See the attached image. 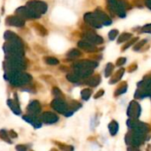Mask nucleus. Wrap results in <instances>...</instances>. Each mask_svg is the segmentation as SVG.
I'll list each match as a JSON object with an SVG mask.
<instances>
[{"instance_id":"1","label":"nucleus","mask_w":151,"mask_h":151,"mask_svg":"<svg viewBox=\"0 0 151 151\" xmlns=\"http://www.w3.org/2000/svg\"><path fill=\"white\" fill-rule=\"evenodd\" d=\"M4 79L7 80L13 86H23L31 81V76L22 71H6Z\"/></svg>"},{"instance_id":"2","label":"nucleus","mask_w":151,"mask_h":151,"mask_svg":"<svg viewBox=\"0 0 151 151\" xmlns=\"http://www.w3.org/2000/svg\"><path fill=\"white\" fill-rule=\"evenodd\" d=\"M5 71H23L26 68V63L23 57L20 56H5L4 64Z\"/></svg>"},{"instance_id":"3","label":"nucleus","mask_w":151,"mask_h":151,"mask_svg":"<svg viewBox=\"0 0 151 151\" xmlns=\"http://www.w3.org/2000/svg\"><path fill=\"white\" fill-rule=\"evenodd\" d=\"M4 51L5 55L10 56H24V50H23V43L20 42H7L4 44Z\"/></svg>"},{"instance_id":"4","label":"nucleus","mask_w":151,"mask_h":151,"mask_svg":"<svg viewBox=\"0 0 151 151\" xmlns=\"http://www.w3.org/2000/svg\"><path fill=\"white\" fill-rule=\"evenodd\" d=\"M16 13L23 19H37L40 18L41 14L34 11L28 6H22L16 10Z\"/></svg>"},{"instance_id":"5","label":"nucleus","mask_w":151,"mask_h":151,"mask_svg":"<svg viewBox=\"0 0 151 151\" xmlns=\"http://www.w3.org/2000/svg\"><path fill=\"white\" fill-rule=\"evenodd\" d=\"M27 6L30 7L31 9H33L34 11H36L40 14H43L47 11V4L42 1H37V0L30 1L27 4Z\"/></svg>"},{"instance_id":"6","label":"nucleus","mask_w":151,"mask_h":151,"mask_svg":"<svg viewBox=\"0 0 151 151\" xmlns=\"http://www.w3.org/2000/svg\"><path fill=\"white\" fill-rule=\"evenodd\" d=\"M51 106L55 110L57 111L58 112L60 113H62V114H66V112L69 111V107L67 105V104L65 103V101H63L62 99L61 98H56L54 99L52 104H51Z\"/></svg>"},{"instance_id":"7","label":"nucleus","mask_w":151,"mask_h":151,"mask_svg":"<svg viewBox=\"0 0 151 151\" xmlns=\"http://www.w3.org/2000/svg\"><path fill=\"white\" fill-rule=\"evenodd\" d=\"M127 114L132 119H138L140 114H141V106H140V104L137 102L133 101L130 104L129 107H128Z\"/></svg>"},{"instance_id":"8","label":"nucleus","mask_w":151,"mask_h":151,"mask_svg":"<svg viewBox=\"0 0 151 151\" xmlns=\"http://www.w3.org/2000/svg\"><path fill=\"white\" fill-rule=\"evenodd\" d=\"M85 20L87 24L94 27H101V21L98 19L95 13L88 12L85 15Z\"/></svg>"},{"instance_id":"9","label":"nucleus","mask_w":151,"mask_h":151,"mask_svg":"<svg viewBox=\"0 0 151 151\" xmlns=\"http://www.w3.org/2000/svg\"><path fill=\"white\" fill-rule=\"evenodd\" d=\"M6 24L13 27H23L25 24V20L20 16H9L5 20Z\"/></svg>"},{"instance_id":"10","label":"nucleus","mask_w":151,"mask_h":151,"mask_svg":"<svg viewBox=\"0 0 151 151\" xmlns=\"http://www.w3.org/2000/svg\"><path fill=\"white\" fill-rule=\"evenodd\" d=\"M83 37L86 41H88V42H92L93 44H100V43H101L103 42V40H102V38L101 36H99L96 34H94L93 32H90V31H87L84 35Z\"/></svg>"},{"instance_id":"11","label":"nucleus","mask_w":151,"mask_h":151,"mask_svg":"<svg viewBox=\"0 0 151 151\" xmlns=\"http://www.w3.org/2000/svg\"><path fill=\"white\" fill-rule=\"evenodd\" d=\"M40 119L42 122L45 124H53L56 121H58V117L52 112L46 111L42 114V116L40 117Z\"/></svg>"},{"instance_id":"12","label":"nucleus","mask_w":151,"mask_h":151,"mask_svg":"<svg viewBox=\"0 0 151 151\" xmlns=\"http://www.w3.org/2000/svg\"><path fill=\"white\" fill-rule=\"evenodd\" d=\"M28 111L30 113V114H33V115H36L40 112L41 111V105L39 104L38 101H32L28 106Z\"/></svg>"},{"instance_id":"13","label":"nucleus","mask_w":151,"mask_h":151,"mask_svg":"<svg viewBox=\"0 0 151 151\" xmlns=\"http://www.w3.org/2000/svg\"><path fill=\"white\" fill-rule=\"evenodd\" d=\"M79 48L83 49L84 50H86L88 52H93L96 50V47L93 43L88 42V41H80L78 42Z\"/></svg>"},{"instance_id":"14","label":"nucleus","mask_w":151,"mask_h":151,"mask_svg":"<svg viewBox=\"0 0 151 151\" xmlns=\"http://www.w3.org/2000/svg\"><path fill=\"white\" fill-rule=\"evenodd\" d=\"M23 119L26 120L27 122L30 123L31 125H33V127H36V128H38V127H41V121L39 119H37V118L35 115H33V114L24 116L23 117Z\"/></svg>"},{"instance_id":"15","label":"nucleus","mask_w":151,"mask_h":151,"mask_svg":"<svg viewBox=\"0 0 151 151\" xmlns=\"http://www.w3.org/2000/svg\"><path fill=\"white\" fill-rule=\"evenodd\" d=\"M4 38L7 41V42H20L22 43V41L20 40V38L15 35L14 33L11 32V31H6L4 35Z\"/></svg>"},{"instance_id":"16","label":"nucleus","mask_w":151,"mask_h":151,"mask_svg":"<svg viewBox=\"0 0 151 151\" xmlns=\"http://www.w3.org/2000/svg\"><path fill=\"white\" fill-rule=\"evenodd\" d=\"M7 104L8 106L11 108V110L13 111L14 114H17V115H20L21 113V111L20 109V105H19V103L17 101H14V100H12V99H9L7 101Z\"/></svg>"},{"instance_id":"17","label":"nucleus","mask_w":151,"mask_h":151,"mask_svg":"<svg viewBox=\"0 0 151 151\" xmlns=\"http://www.w3.org/2000/svg\"><path fill=\"white\" fill-rule=\"evenodd\" d=\"M100 81H101V77L99 75H95V76L92 77L91 79H89L86 81V84L91 86V87H95L100 83Z\"/></svg>"},{"instance_id":"18","label":"nucleus","mask_w":151,"mask_h":151,"mask_svg":"<svg viewBox=\"0 0 151 151\" xmlns=\"http://www.w3.org/2000/svg\"><path fill=\"white\" fill-rule=\"evenodd\" d=\"M124 72H125V70H124L123 68H122V69H120L119 71H117V72L115 73V76L111 78V80H110L109 83H110V84H113V83H115V82L118 81L122 78V76H123V74H124Z\"/></svg>"},{"instance_id":"19","label":"nucleus","mask_w":151,"mask_h":151,"mask_svg":"<svg viewBox=\"0 0 151 151\" xmlns=\"http://www.w3.org/2000/svg\"><path fill=\"white\" fill-rule=\"evenodd\" d=\"M109 132H110L111 135H115L117 133V130H118V124L116 121H112L109 125Z\"/></svg>"},{"instance_id":"20","label":"nucleus","mask_w":151,"mask_h":151,"mask_svg":"<svg viewBox=\"0 0 151 151\" xmlns=\"http://www.w3.org/2000/svg\"><path fill=\"white\" fill-rule=\"evenodd\" d=\"M67 78H68V80H69V81H71V82H77V81H79V79H80L81 77L79 76L78 73H69V74H68V75H67Z\"/></svg>"},{"instance_id":"21","label":"nucleus","mask_w":151,"mask_h":151,"mask_svg":"<svg viewBox=\"0 0 151 151\" xmlns=\"http://www.w3.org/2000/svg\"><path fill=\"white\" fill-rule=\"evenodd\" d=\"M126 89H127V84H126L125 82H124L121 86L118 87L116 93H115V96H119V95L124 94V93L126 91Z\"/></svg>"},{"instance_id":"22","label":"nucleus","mask_w":151,"mask_h":151,"mask_svg":"<svg viewBox=\"0 0 151 151\" xmlns=\"http://www.w3.org/2000/svg\"><path fill=\"white\" fill-rule=\"evenodd\" d=\"M0 138H1L3 141H4V142H8V143H11L10 137H9V135H8L7 132H6L4 129L0 130Z\"/></svg>"},{"instance_id":"23","label":"nucleus","mask_w":151,"mask_h":151,"mask_svg":"<svg viewBox=\"0 0 151 151\" xmlns=\"http://www.w3.org/2000/svg\"><path fill=\"white\" fill-rule=\"evenodd\" d=\"M130 37H132V35H131V34H129V33H124V34H122V35H120V37L118 38L117 42H118V43L124 42L129 40Z\"/></svg>"},{"instance_id":"24","label":"nucleus","mask_w":151,"mask_h":151,"mask_svg":"<svg viewBox=\"0 0 151 151\" xmlns=\"http://www.w3.org/2000/svg\"><path fill=\"white\" fill-rule=\"evenodd\" d=\"M92 95V90L90 88H85L81 92V96L84 100H88Z\"/></svg>"},{"instance_id":"25","label":"nucleus","mask_w":151,"mask_h":151,"mask_svg":"<svg viewBox=\"0 0 151 151\" xmlns=\"http://www.w3.org/2000/svg\"><path fill=\"white\" fill-rule=\"evenodd\" d=\"M44 61L48 64V65H58L59 64V60L55 58H52V57H48L44 58Z\"/></svg>"},{"instance_id":"26","label":"nucleus","mask_w":151,"mask_h":151,"mask_svg":"<svg viewBox=\"0 0 151 151\" xmlns=\"http://www.w3.org/2000/svg\"><path fill=\"white\" fill-rule=\"evenodd\" d=\"M113 69H114V65H113L111 63H109V64L107 65V67H106V70H105V73H106V76H107V77L109 76V75L112 73Z\"/></svg>"},{"instance_id":"27","label":"nucleus","mask_w":151,"mask_h":151,"mask_svg":"<svg viewBox=\"0 0 151 151\" xmlns=\"http://www.w3.org/2000/svg\"><path fill=\"white\" fill-rule=\"evenodd\" d=\"M67 55H68V57H69V58H76V57H78V56L80 55V51L77 50H76V49H74V50H70Z\"/></svg>"},{"instance_id":"28","label":"nucleus","mask_w":151,"mask_h":151,"mask_svg":"<svg viewBox=\"0 0 151 151\" xmlns=\"http://www.w3.org/2000/svg\"><path fill=\"white\" fill-rule=\"evenodd\" d=\"M36 30L38 31V33L41 35H46V29L44 27H42V26H39V25H37L36 27Z\"/></svg>"},{"instance_id":"29","label":"nucleus","mask_w":151,"mask_h":151,"mask_svg":"<svg viewBox=\"0 0 151 151\" xmlns=\"http://www.w3.org/2000/svg\"><path fill=\"white\" fill-rule=\"evenodd\" d=\"M137 41H138V38H137V37H136V38H133V39L128 42V43H126V45L123 48V50H126L127 48H129L130 46H132L133 44H134Z\"/></svg>"},{"instance_id":"30","label":"nucleus","mask_w":151,"mask_h":151,"mask_svg":"<svg viewBox=\"0 0 151 151\" xmlns=\"http://www.w3.org/2000/svg\"><path fill=\"white\" fill-rule=\"evenodd\" d=\"M117 34H118V31L117 30H111L110 32H109V38H110V40H113V39H115V37L117 35Z\"/></svg>"},{"instance_id":"31","label":"nucleus","mask_w":151,"mask_h":151,"mask_svg":"<svg viewBox=\"0 0 151 151\" xmlns=\"http://www.w3.org/2000/svg\"><path fill=\"white\" fill-rule=\"evenodd\" d=\"M53 95L54 96H58L59 98H61V90L58 88H54L53 89Z\"/></svg>"},{"instance_id":"32","label":"nucleus","mask_w":151,"mask_h":151,"mask_svg":"<svg viewBox=\"0 0 151 151\" xmlns=\"http://www.w3.org/2000/svg\"><path fill=\"white\" fill-rule=\"evenodd\" d=\"M125 63V58H119V59L117 61L116 65H117V66H121V65H124Z\"/></svg>"},{"instance_id":"33","label":"nucleus","mask_w":151,"mask_h":151,"mask_svg":"<svg viewBox=\"0 0 151 151\" xmlns=\"http://www.w3.org/2000/svg\"><path fill=\"white\" fill-rule=\"evenodd\" d=\"M143 32H147V33H151V24L146 25L143 28H142Z\"/></svg>"},{"instance_id":"34","label":"nucleus","mask_w":151,"mask_h":151,"mask_svg":"<svg viewBox=\"0 0 151 151\" xmlns=\"http://www.w3.org/2000/svg\"><path fill=\"white\" fill-rule=\"evenodd\" d=\"M145 42H146V41H145V40H144V41H142L141 42H139L137 45H135V47H134V50H140V48H141V47L145 43Z\"/></svg>"},{"instance_id":"35","label":"nucleus","mask_w":151,"mask_h":151,"mask_svg":"<svg viewBox=\"0 0 151 151\" xmlns=\"http://www.w3.org/2000/svg\"><path fill=\"white\" fill-rule=\"evenodd\" d=\"M15 149L19 151H25L28 148H27L26 146H24V145H18V146H16Z\"/></svg>"},{"instance_id":"36","label":"nucleus","mask_w":151,"mask_h":151,"mask_svg":"<svg viewBox=\"0 0 151 151\" xmlns=\"http://www.w3.org/2000/svg\"><path fill=\"white\" fill-rule=\"evenodd\" d=\"M103 94H104V91H103V90H101V91H99V92L94 96V98H99V97L101 96Z\"/></svg>"},{"instance_id":"37","label":"nucleus","mask_w":151,"mask_h":151,"mask_svg":"<svg viewBox=\"0 0 151 151\" xmlns=\"http://www.w3.org/2000/svg\"><path fill=\"white\" fill-rule=\"evenodd\" d=\"M9 134H10V136H11L12 138H16V137H17V134H16L13 130H12V131L9 133Z\"/></svg>"},{"instance_id":"38","label":"nucleus","mask_w":151,"mask_h":151,"mask_svg":"<svg viewBox=\"0 0 151 151\" xmlns=\"http://www.w3.org/2000/svg\"><path fill=\"white\" fill-rule=\"evenodd\" d=\"M145 4L150 9H151V0H145Z\"/></svg>"}]
</instances>
